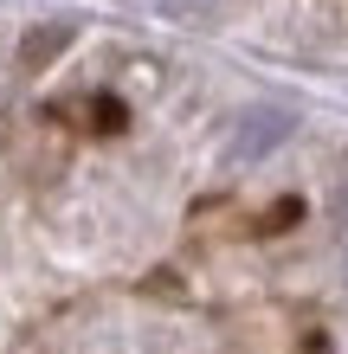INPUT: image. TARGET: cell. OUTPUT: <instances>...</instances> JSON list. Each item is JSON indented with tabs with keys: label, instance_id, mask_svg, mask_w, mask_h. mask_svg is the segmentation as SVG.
Listing matches in <instances>:
<instances>
[{
	"label": "cell",
	"instance_id": "obj_2",
	"mask_svg": "<svg viewBox=\"0 0 348 354\" xmlns=\"http://www.w3.org/2000/svg\"><path fill=\"white\" fill-rule=\"evenodd\" d=\"M161 13H207V7H219V0H155Z\"/></svg>",
	"mask_w": 348,
	"mask_h": 354
},
{
	"label": "cell",
	"instance_id": "obj_1",
	"mask_svg": "<svg viewBox=\"0 0 348 354\" xmlns=\"http://www.w3.org/2000/svg\"><path fill=\"white\" fill-rule=\"evenodd\" d=\"M291 136V110H245L232 122V161H264Z\"/></svg>",
	"mask_w": 348,
	"mask_h": 354
}]
</instances>
